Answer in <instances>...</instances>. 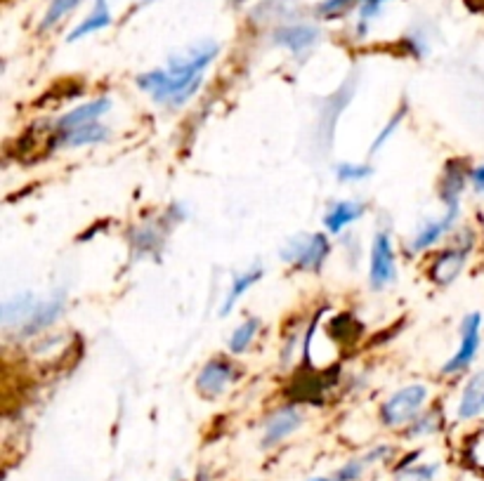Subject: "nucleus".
<instances>
[{"mask_svg": "<svg viewBox=\"0 0 484 481\" xmlns=\"http://www.w3.org/2000/svg\"><path fill=\"white\" fill-rule=\"evenodd\" d=\"M137 85H140V90L152 94L153 100L161 102V104L177 106L184 104L199 90L201 81H180L173 74H168V69H159L142 74L137 78Z\"/></svg>", "mask_w": 484, "mask_h": 481, "instance_id": "obj_1", "label": "nucleus"}, {"mask_svg": "<svg viewBox=\"0 0 484 481\" xmlns=\"http://www.w3.org/2000/svg\"><path fill=\"white\" fill-rule=\"evenodd\" d=\"M425 399H428V389L423 385H411V388L400 389L380 406V420L390 425V427L411 423V420L420 416Z\"/></svg>", "mask_w": 484, "mask_h": 481, "instance_id": "obj_2", "label": "nucleus"}, {"mask_svg": "<svg viewBox=\"0 0 484 481\" xmlns=\"http://www.w3.org/2000/svg\"><path fill=\"white\" fill-rule=\"evenodd\" d=\"M282 258L305 271H319L324 260L329 258V239L324 234L298 236L289 240V246L282 250Z\"/></svg>", "mask_w": 484, "mask_h": 481, "instance_id": "obj_3", "label": "nucleus"}, {"mask_svg": "<svg viewBox=\"0 0 484 481\" xmlns=\"http://www.w3.org/2000/svg\"><path fill=\"white\" fill-rule=\"evenodd\" d=\"M479 329H482V317L479 314H468L463 319V323H460V347L459 352L444 364V376H454V373L472 364V358H475L479 349Z\"/></svg>", "mask_w": 484, "mask_h": 481, "instance_id": "obj_4", "label": "nucleus"}, {"mask_svg": "<svg viewBox=\"0 0 484 481\" xmlns=\"http://www.w3.org/2000/svg\"><path fill=\"white\" fill-rule=\"evenodd\" d=\"M371 286L376 290H383L385 286L397 279V267H395V252L390 246L388 234H376L371 246Z\"/></svg>", "mask_w": 484, "mask_h": 481, "instance_id": "obj_5", "label": "nucleus"}, {"mask_svg": "<svg viewBox=\"0 0 484 481\" xmlns=\"http://www.w3.org/2000/svg\"><path fill=\"white\" fill-rule=\"evenodd\" d=\"M232 378H234V366L227 358H212L201 368L199 378H196V389L203 397H218L230 385Z\"/></svg>", "mask_w": 484, "mask_h": 481, "instance_id": "obj_6", "label": "nucleus"}, {"mask_svg": "<svg viewBox=\"0 0 484 481\" xmlns=\"http://www.w3.org/2000/svg\"><path fill=\"white\" fill-rule=\"evenodd\" d=\"M109 109H112V100H106V97H100V100H93L88 102V104L78 106V109H74V112L64 113V116L59 118L57 125H54V128H57V135H64V133H69V130L74 128H81V125L97 123Z\"/></svg>", "mask_w": 484, "mask_h": 481, "instance_id": "obj_7", "label": "nucleus"}, {"mask_svg": "<svg viewBox=\"0 0 484 481\" xmlns=\"http://www.w3.org/2000/svg\"><path fill=\"white\" fill-rule=\"evenodd\" d=\"M302 425V416L295 408H279L277 413H272L270 420L265 425V437H262V447H274L286 437H291L295 429Z\"/></svg>", "mask_w": 484, "mask_h": 481, "instance_id": "obj_8", "label": "nucleus"}, {"mask_svg": "<svg viewBox=\"0 0 484 481\" xmlns=\"http://www.w3.org/2000/svg\"><path fill=\"white\" fill-rule=\"evenodd\" d=\"M466 255L468 248H451V250H444L442 255L432 262L430 270L432 281L440 283V286H449V283L454 281L456 276L460 274V270H463Z\"/></svg>", "mask_w": 484, "mask_h": 481, "instance_id": "obj_9", "label": "nucleus"}, {"mask_svg": "<svg viewBox=\"0 0 484 481\" xmlns=\"http://www.w3.org/2000/svg\"><path fill=\"white\" fill-rule=\"evenodd\" d=\"M484 413V370H479L478 376H472L468 380L466 389L460 394L459 404V417L460 420H470Z\"/></svg>", "mask_w": 484, "mask_h": 481, "instance_id": "obj_10", "label": "nucleus"}, {"mask_svg": "<svg viewBox=\"0 0 484 481\" xmlns=\"http://www.w3.org/2000/svg\"><path fill=\"white\" fill-rule=\"evenodd\" d=\"M62 309H64V298H53V299H47V302H38L35 311L31 314L26 326L22 329V333L24 335L41 333L43 329H47V326H53V323L57 321Z\"/></svg>", "mask_w": 484, "mask_h": 481, "instance_id": "obj_11", "label": "nucleus"}, {"mask_svg": "<svg viewBox=\"0 0 484 481\" xmlns=\"http://www.w3.org/2000/svg\"><path fill=\"white\" fill-rule=\"evenodd\" d=\"M109 137V130L100 123H88L81 125V128H74L64 135H57V140L53 142L54 147L57 144H64V147H83V144H100Z\"/></svg>", "mask_w": 484, "mask_h": 481, "instance_id": "obj_12", "label": "nucleus"}, {"mask_svg": "<svg viewBox=\"0 0 484 481\" xmlns=\"http://www.w3.org/2000/svg\"><path fill=\"white\" fill-rule=\"evenodd\" d=\"M364 215V206L361 203H352V201H341L336 206L326 212L324 224L331 234H341L348 224H352L354 220H360Z\"/></svg>", "mask_w": 484, "mask_h": 481, "instance_id": "obj_13", "label": "nucleus"}, {"mask_svg": "<svg viewBox=\"0 0 484 481\" xmlns=\"http://www.w3.org/2000/svg\"><path fill=\"white\" fill-rule=\"evenodd\" d=\"M35 307H38V302L29 293L7 299L5 305H3V326H19V329H24L26 321L31 319V314L35 311Z\"/></svg>", "mask_w": 484, "mask_h": 481, "instance_id": "obj_14", "label": "nucleus"}, {"mask_svg": "<svg viewBox=\"0 0 484 481\" xmlns=\"http://www.w3.org/2000/svg\"><path fill=\"white\" fill-rule=\"evenodd\" d=\"M319 31L314 29V26H286V29H279L277 34H274V41L279 43V45L289 47V50H293V53H302V50H307V47L312 45L314 41H317Z\"/></svg>", "mask_w": 484, "mask_h": 481, "instance_id": "obj_15", "label": "nucleus"}, {"mask_svg": "<svg viewBox=\"0 0 484 481\" xmlns=\"http://www.w3.org/2000/svg\"><path fill=\"white\" fill-rule=\"evenodd\" d=\"M456 212H459V208H449V212L442 220L425 224L423 230H420V234L413 239L411 250H425V248H430L435 240L442 239V236L451 230V224H454V220H456Z\"/></svg>", "mask_w": 484, "mask_h": 481, "instance_id": "obj_16", "label": "nucleus"}, {"mask_svg": "<svg viewBox=\"0 0 484 481\" xmlns=\"http://www.w3.org/2000/svg\"><path fill=\"white\" fill-rule=\"evenodd\" d=\"M109 24H112V15H109L106 0H97V5H94V10L90 12V17H85V22L78 24L76 29L71 31L66 41L74 43V41H78V38H85V35L94 34V31L106 29Z\"/></svg>", "mask_w": 484, "mask_h": 481, "instance_id": "obj_17", "label": "nucleus"}, {"mask_svg": "<svg viewBox=\"0 0 484 481\" xmlns=\"http://www.w3.org/2000/svg\"><path fill=\"white\" fill-rule=\"evenodd\" d=\"M260 279H262V270H260V267H255V270L246 271V274L236 276L234 281H232V290H230V295H227V299H224V305H222V309H220V314L224 317L227 311H232V307H234L236 302H239V298H242V295L246 293L248 288L255 286V283H258Z\"/></svg>", "mask_w": 484, "mask_h": 481, "instance_id": "obj_18", "label": "nucleus"}, {"mask_svg": "<svg viewBox=\"0 0 484 481\" xmlns=\"http://www.w3.org/2000/svg\"><path fill=\"white\" fill-rule=\"evenodd\" d=\"M385 453H388V448H385V447L373 448L371 453H366L364 458L352 460V463L345 465V467H342V470L338 472L336 476H333V479H336V481H357L361 475H364L366 467H369V465H371V463H376V460L383 458Z\"/></svg>", "mask_w": 484, "mask_h": 481, "instance_id": "obj_19", "label": "nucleus"}, {"mask_svg": "<svg viewBox=\"0 0 484 481\" xmlns=\"http://www.w3.org/2000/svg\"><path fill=\"white\" fill-rule=\"evenodd\" d=\"M463 191V175L459 172L454 163L449 165L447 177L442 180V187H440V196L447 203L449 208H459V194Z\"/></svg>", "mask_w": 484, "mask_h": 481, "instance_id": "obj_20", "label": "nucleus"}, {"mask_svg": "<svg viewBox=\"0 0 484 481\" xmlns=\"http://www.w3.org/2000/svg\"><path fill=\"white\" fill-rule=\"evenodd\" d=\"M258 329H260L258 319H246V321H243L242 326L234 330V335L230 338V352L232 354L246 352L248 347H251V342H253Z\"/></svg>", "mask_w": 484, "mask_h": 481, "instance_id": "obj_21", "label": "nucleus"}, {"mask_svg": "<svg viewBox=\"0 0 484 481\" xmlns=\"http://www.w3.org/2000/svg\"><path fill=\"white\" fill-rule=\"evenodd\" d=\"M78 3H81V0H53L50 7H47L45 19H43V29H47V26L57 24L62 17H66V15H69V12L78 5Z\"/></svg>", "mask_w": 484, "mask_h": 481, "instance_id": "obj_22", "label": "nucleus"}, {"mask_svg": "<svg viewBox=\"0 0 484 481\" xmlns=\"http://www.w3.org/2000/svg\"><path fill=\"white\" fill-rule=\"evenodd\" d=\"M371 168L369 165H357V163H341L336 168V177L341 182H360L364 177L371 175Z\"/></svg>", "mask_w": 484, "mask_h": 481, "instance_id": "obj_23", "label": "nucleus"}, {"mask_svg": "<svg viewBox=\"0 0 484 481\" xmlns=\"http://www.w3.org/2000/svg\"><path fill=\"white\" fill-rule=\"evenodd\" d=\"M437 472V465H423V467H413V470L401 472L397 481H430Z\"/></svg>", "mask_w": 484, "mask_h": 481, "instance_id": "obj_24", "label": "nucleus"}, {"mask_svg": "<svg viewBox=\"0 0 484 481\" xmlns=\"http://www.w3.org/2000/svg\"><path fill=\"white\" fill-rule=\"evenodd\" d=\"M437 427H440V423H437L435 413H430V416H425V417H416V423H413L409 437L430 435V432H437Z\"/></svg>", "mask_w": 484, "mask_h": 481, "instance_id": "obj_25", "label": "nucleus"}, {"mask_svg": "<svg viewBox=\"0 0 484 481\" xmlns=\"http://www.w3.org/2000/svg\"><path fill=\"white\" fill-rule=\"evenodd\" d=\"M404 113H407V112H404V109H401V112H400V113H397V116H392V121H390V123H388V125H385V128H383V133H380V135H378V137H376V140H373V147H371V153H376V152H378V149L383 147L385 142H388V140H390V135H392V133H395V130H397V125H400V123H401V118H404Z\"/></svg>", "mask_w": 484, "mask_h": 481, "instance_id": "obj_26", "label": "nucleus"}, {"mask_svg": "<svg viewBox=\"0 0 484 481\" xmlns=\"http://www.w3.org/2000/svg\"><path fill=\"white\" fill-rule=\"evenodd\" d=\"M470 180L478 191H484V165H479V168H475V171L470 172Z\"/></svg>", "mask_w": 484, "mask_h": 481, "instance_id": "obj_27", "label": "nucleus"}, {"mask_svg": "<svg viewBox=\"0 0 484 481\" xmlns=\"http://www.w3.org/2000/svg\"><path fill=\"white\" fill-rule=\"evenodd\" d=\"M350 0H326L324 5H321V12H333V10H341L342 5H348Z\"/></svg>", "mask_w": 484, "mask_h": 481, "instance_id": "obj_28", "label": "nucleus"}, {"mask_svg": "<svg viewBox=\"0 0 484 481\" xmlns=\"http://www.w3.org/2000/svg\"><path fill=\"white\" fill-rule=\"evenodd\" d=\"M366 5H380V3H385V0H364Z\"/></svg>", "mask_w": 484, "mask_h": 481, "instance_id": "obj_29", "label": "nucleus"}, {"mask_svg": "<svg viewBox=\"0 0 484 481\" xmlns=\"http://www.w3.org/2000/svg\"><path fill=\"white\" fill-rule=\"evenodd\" d=\"M312 481H336V479H329V476H321V479H312Z\"/></svg>", "mask_w": 484, "mask_h": 481, "instance_id": "obj_30", "label": "nucleus"}]
</instances>
